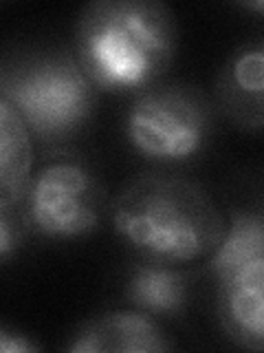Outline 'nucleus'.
<instances>
[{
    "label": "nucleus",
    "instance_id": "obj_10",
    "mask_svg": "<svg viewBox=\"0 0 264 353\" xmlns=\"http://www.w3.org/2000/svg\"><path fill=\"white\" fill-rule=\"evenodd\" d=\"M33 137L18 110L0 99V205L22 201L33 174Z\"/></svg>",
    "mask_w": 264,
    "mask_h": 353
},
{
    "label": "nucleus",
    "instance_id": "obj_14",
    "mask_svg": "<svg viewBox=\"0 0 264 353\" xmlns=\"http://www.w3.org/2000/svg\"><path fill=\"white\" fill-rule=\"evenodd\" d=\"M240 7L247 11H253V14L264 16V0H247V3H240Z\"/></svg>",
    "mask_w": 264,
    "mask_h": 353
},
{
    "label": "nucleus",
    "instance_id": "obj_9",
    "mask_svg": "<svg viewBox=\"0 0 264 353\" xmlns=\"http://www.w3.org/2000/svg\"><path fill=\"white\" fill-rule=\"evenodd\" d=\"M190 287L192 276L179 265L139 259L128 270L124 298L130 307L157 320H176L190 303Z\"/></svg>",
    "mask_w": 264,
    "mask_h": 353
},
{
    "label": "nucleus",
    "instance_id": "obj_4",
    "mask_svg": "<svg viewBox=\"0 0 264 353\" xmlns=\"http://www.w3.org/2000/svg\"><path fill=\"white\" fill-rule=\"evenodd\" d=\"M216 104L185 82H157L130 97L124 135L139 157L159 165L190 163L209 146Z\"/></svg>",
    "mask_w": 264,
    "mask_h": 353
},
{
    "label": "nucleus",
    "instance_id": "obj_8",
    "mask_svg": "<svg viewBox=\"0 0 264 353\" xmlns=\"http://www.w3.org/2000/svg\"><path fill=\"white\" fill-rule=\"evenodd\" d=\"M64 349L71 353H163L174 345L157 318L130 307L86 320Z\"/></svg>",
    "mask_w": 264,
    "mask_h": 353
},
{
    "label": "nucleus",
    "instance_id": "obj_2",
    "mask_svg": "<svg viewBox=\"0 0 264 353\" xmlns=\"http://www.w3.org/2000/svg\"><path fill=\"white\" fill-rule=\"evenodd\" d=\"M176 47V18L161 0H95L75 25V58L106 93L135 95L161 82Z\"/></svg>",
    "mask_w": 264,
    "mask_h": 353
},
{
    "label": "nucleus",
    "instance_id": "obj_13",
    "mask_svg": "<svg viewBox=\"0 0 264 353\" xmlns=\"http://www.w3.org/2000/svg\"><path fill=\"white\" fill-rule=\"evenodd\" d=\"M42 347L36 340H31L29 336L20 334V331L11 329V327H3L0 329V351L3 353H33L40 351Z\"/></svg>",
    "mask_w": 264,
    "mask_h": 353
},
{
    "label": "nucleus",
    "instance_id": "obj_7",
    "mask_svg": "<svg viewBox=\"0 0 264 353\" xmlns=\"http://www.w3.org/2000/svg\"><path fill=\"white\" fill-rule=\"evenodd\" d=\"M216 110L231 124L264 130V38L238 47L216 77Z\"/></svg>",
    "mask_w": 264,
    "mask_h": 353
},
{
    "label": "nucleus",
    "instance_id": "obj_5",
    "mask_svg": "<svg viewBox=\"0 0 264 353\" xmlns=\"http://www.w3.org/2000/svg\"><path fill=\"white\" fill-rule=\"evenodd\" d=\"M20 205L31 232L51 241H75L102 225L106 190L88 163L55 154L31 174Z\"/></svg>",
    "mask_w": 264,
    "mask_h": 353
},
{
    "label": "nucleus",
    "instance_id": "obj_3",
    "mask_svg": "<svg viewBox=\"0 0 264 353\" xmlns=\"http://www.w3.org/2000/svg\"><path fill=\"white\" fill-rule=\"evenodd\" d=\"M97 93L66 49L18 53L0 71V99L18 110L33 141L49 150L64 146L91 121Z\"/></svg>",
    "mask_w": 264,
    "mask_h": 353
},
{
    "label": "nucleus",
    "instance_id": "obj_6",
    "mask_svg": "<svg viewBox=\"0 0 264 353\" xmlns=\"http://www.w3.org/2000/svg\"><path fill=\"white\" fill-rule=\"evenodd\" d=\"M216 283L223 334L242 349L264 351V250Z\"/></svg>",
    "mask_w": 264,
    "mask_h": 353
},
{
    "label": "nucleus",
    "instance_id": "obj_1",
    "mask_svg": "<svg viewBox=\"0 0 264 353\" xmlns=\"http://www.w3.org/2000/svg\"><path fill=\"white\" fill-rule=\"evenodd\" d=\"M110 223L139 259L183 265L209 256L220 245L227 216L198 181L143 172L113 199Z\"/></svg>",
    "mask_w": 264,
    "mask_h": 353
},
{
    "label": "nucleus",
    "instance_id": "obj_11",
    "mask_svg": "<svg viewBox=\"0 0 264 353\" xmlns=\"http://www.w3.org/2000/svg\"><path fill=\"white\" fill-rule=\"evenodd\" d=\"M264 250V205L238 208L227 216V228L220 245L209 254L205 270L220 281L238 265Z\"/></svg>",
    "mask_w": 264,
    "mask_h": 353
},
{
    "label": "nucleus",
    "instance_id": "obj_12",
    "mask_svg": "<svg viewBox=\"0 0 264 353\" xmlns=\"http://www.w3.org/2000/svg\"><path fill=\"white\" fill-rule=\"evenodd\" d=\"M29 232H31L29 221L20 203L0 205V261L9 263V259L25 243Z\"/></svg>",
    "mask_w": 264,
    "mask_h": 353
}]
</instances>
